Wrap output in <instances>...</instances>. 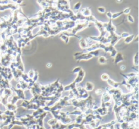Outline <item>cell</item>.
Here are the masks:
<instances>
[]
</instances>
